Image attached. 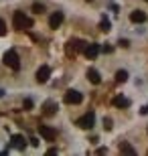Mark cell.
<instances>
[{"label": "cell", "instance_id": "cell-1", "mask_svg": "<svg viewBox=\"0 0 148 156\" xmlns=\"http://www.w3.org/2000/svg\"><path fill=\"white\" fill-rule=\"evenodd\" d=\"M2 63H4L6 67L14 69V71H18V69H20V59H18L16 51H12V49L4 53V57H2Z\"/></svg>", "mask_w": 148, "mask_h": 156}, {"label": "cell", "instance_id": "cell-2", "mask_svg": "<svg viewBox=\"0 0 148 156\" xmlns=\"http://www.w3.org/2000/svg\"><path fill=\"white\" fill-rule=\"evenodd\" d=\"M12 24H14V29L23 30V29H31V27H33V20H31L29 16H24V12H14Z\"/></svg>", "mask_w": 148, "mask_h": 156}, {"label": "cell", "instance_id": "cell-3", "mask_svg": "<svg viewBox=\"0 0 148 156\" xmlns=\"http://www.w3.org/2000/svg\"><path fill=\"white\" fill-rule=\"evenodd\" d=\"M63 101L69 105H77L83 101V93H79L77 89H67V93H65V98H63Z\"/></svg>", "mask_w": 148, "mask_h": 156}, {"label": "cell", "instance_id": "cell-4", "mask_svg": "<svg viewBox=\"0 0 148 156\" xmlns=\"http://www.w3.org/2000/svg\"><path fill=\"white\" fill-rule=\"evenodd\" d=\"M93 124H96V114H93V112H87L83 118H79V120H77V126L83 128V130L93 128Z\"/></svg>", "mask_w": 148, "mask_h": 156}, {"label": "cell", "instance_id": "cell-5", "mask_svg": "<svg viewBox=\"0 0 148 156\" xmlns=\"http://www.w3.org/2000/svg\"><path fill=\"white\" fill-rule=\"evenodd\" d=\"M49 77H51V67L49 65H41L39 71H37V81L39 83H47Z\"/></svg>", "mask_w": 148, "mask_h": 156}, {"label": "cell", "instance_id": "cell-6", "mask_svg": "<svg viewBox=\"0 0 148 156\" xmlns=\"http://www.w3.org/2000/svg\"><path fill=\"white\" fill-rule=\"evenodd\" d=\"M10 146L16 148V150H24V148H27V140H24L23 134H14L10 138Z\"/></svg>", "mask_w": 148, "mask_h": 156}, {"label": "cell", "instance_id": "cell-7", "mask_svg": "<svg viewBox=\"0 0 148 156\" xmlns=\"http://www.w3.org/2000/svg\"><path fill=\"white\" fill-rule=\"evenodd\" d=\"M39 134L47 140V142H53V140H55V136H57V134H55V130H53V128H49V126H39Z\"/></svg>", "mask_w": 148, "mask_h": 156}, {"label": "cell", "instance_id": "cell-8", "mask_svg": "<svg viewBox=\"0 0 148 156\" xmlns=\"http://www.w3.org/2000/svg\"><path fill=\"white\" fill-rule=\"evenodd\" d=\"M83 55H85L87 59H96L97 55H99V45H96V43L85 45V49H83Z\"/></svg>", "mask_w": 148, "mask_h": 156}, {"label": "cell", "instance_id": "cell-9", "mask_svg": "<svg viewBox=\"0 0 148 156\" xmlns=\"http://www.w3.org/2000/svg\"><path fill=\"white\" fill-rule=\"evenodd\" d=\"M63 12H53L51 14V18H49V27H51V29H59V27H61V23H63Z\"/></svg>", "mask_w": 148, "mask_h": 156}, {"label": "cell", "instance_id": "cell-10", "mask_svg": "<svg viewBox=\"0 0 148 156\" xmlns=\"http://www.w3.org/2000/svg\"><path fill=\"white\" fill-rule=\"evenodd\" d=\"M146 12H142V10H134V12H130V20L132 23H136V24H142V23H146Z\"/></svg>", "mask_w": 148, "mask_h": 156}, {"label": "cell", "instance_id": "cell-11", "mask_svg": "<svg viewBox=\"0 0 148 156\" xmlns=\"http://www.w3.org/2000/svg\"><path fill=\"white\" fill-rule=\"evenodd\" d=\"M87 79H89L93 85H97V83L102 81V77H99V71H97V69H87Z\"/></svg>", "mask_w": 148, "mask_h": 156}, {"label": "cell", "instance_id": "cell-12", "mask_svg": "<svg viewBox=\"0 0 148 156\" xmlns=\"http://www.w3.org/2000/svg\"><path fill=\"white\" fill-rule=\"evenodd\" d=\"M120 152H122V154H136L134 146H130L128 142H120Z\"/></svg>", "mask_w": 148, "mask_h": 156}, {"label": "cell", "instance_id": "cell-13", "mask_svg": "<svg viewBox=\"0 0 148 156\" xmlns=\"http://www.w3.org/2000/svg\"><path fill=\"white\" fill-rule=\"evenodd\" d=\"M43 110H45L47 116H53V114L57 112V104H55V101H47V104L43 105Z\"/></svg>", "mask_w": 148, "mask_h": 156}, {"label": "cell", "instance_id": "cell-14", "mask_svg": "<svg viewBox=\"0 0 148 156\" xmlns=\"http://www.w3.org/2000/svg\"><path fill=\"white\" fill-rule=\"evenodd\" d=\"M114 105H116V108H128V105H130V99L118 95V98H114Z\"/></svg>", "mask_w": 148, "mask_h": 156}, {"label": "cell", "instance_id": "cell-15", "mask_svg": "<svg viewBox=\"0 0 148 156\" xmlns=\"http://www.w3.org/2000/svg\"><path fill=\"white\" fill-rule=\"evenodd\" d=\"M116 81H118V83H124V81H128V71L120 69L118 73H116Z\"/></svg>", "mask_w": 148, "mask_h": 156}, {"label": "cell", "instance_id": "cell-16", "mask_svg": "<svg viewBox=\"0 0 148 156\" xmlns=\"http://www.w3.org/2000/svg\"><path fill=\"white\" fill-rule=\"evenodd\" d=\"M69 45H71L73 51H83V49H85V43H81V41H71Z\"/></svg>", "mask_w": 148, "mask_h": 156}, {"label": "cell", "instance_id": "cell-17", "mask_svg": "<svg viewBox=\"0 0 148 156\" xmlns=\"http://www.w3.org/2000/svg\"><path fill=\"white\" fill-rule=\"evenodd\" d=\"M110 29H112V24H110V20H108V18L103 16V18H102V30H103V33H108Z\"/></svg>", "mask_w": 148, "mask_h": 156}, {"label": "cell", "instance_id": "cell-18", "mask_svg": "<svg viewBox=\"0 0 148 156\" xmlns=\"http://www.w3.org/2000/svg\"><path fill=\"white\" fill-rule=\"evenodd\" d=\"M6 35V23L0 18V37H4Z\"/></svg>", "mask_w": 148, "mask_h": 156}, {"label": "cell", "instance_id": "cell-19", "mask_svg": "<svg viewBox=\"0 0 148 156\" xmlns=\"http://www.w3.org/2000/svg\"><path fill=\"white\" fill-rule=\"evenodd\" d=\"M33 10H34V12H45V6L37 2V4H33Z\"/></svg>", "mask_w": 148, "mask_h": 156}, {"label": "cell", "instance_id": "cell-20", "mask_svg": "<svg viewBox=\"0 0 148 156\" xmlns=\"http://www.w3.org/2000/svg\"><path fill=\"white\" fill-rule=\"evenodd\" d=\"M103 128H106V130H112V120H110V118L103 120Z\"/></svg>", "mask_w": 148, "mask_h": 156}, {"label": "cell", "instance_id": "cell-21", "mask_svg": "<svg viewBox=\"0 0 148 156\" xmlns=\"http://www.w3.org/2000/svg\"><path fill=\"white\" fill-rule=\"evenodd\" d=\"M24 108L31 110V108H33V101H31V99H24Z\"/></svg>", "mask_w": 148, "mask_h": 156}, {"label": "cell", "instance_id": "cell-22", "mask_svg": "<svg viewBox=\"0 0 148 156\" xmlns=\"http://www.w3.org/2000/svg\"><path fill=\"white\" fill-rule=\"evenodd\" d=\"M29 142H31V144H33V146H39V138H31Z\"/></svg>", "mask_w": 148, "mask_h": 156}, {"label": "cell", "instance_id": "cell-23", "mask_svg": "<svg viewBox=\"0 0 148 156\" xmlns=\"http://www.w3.org/2000/svg\"><path fill=\"white\" fill-rule=\"evenodd\" d=\"M140 114H144V116H146V114H148V105H144L142 110H140Z\"/></svg>", "mask_w": 148, "mask_h": 156}, {"label": "cell", "instance_id": "cell-24", "mask_svg": "<svg viewBox=\"0 0 148 156\" xmlns=\"http://www.w3.org/2000/svg\"><path fill=\"white\" fill-rule=\"evenodd\" d=\"M2 95H4V91H2V89H0V98H2Z\"/></svg>", "mask_w": 148, "mask_h": 156}, {"label": "cell", "instance_id": "cell-25", "mask_svg": "<svg viewBox=\"0 0 148 156\" xmlns=\"http://www.w3.org/2000/svg\"><path fill=\"white\" fill-rule=\"evenodd\" d=\"M87 2H91V0H87Z\"/></svg>", "mask_w": 148, "mask_h": 156}, {"label": "cell", "instance_id": "cell-26", "mask_svg": "<svg viewBox=\"0 0 148 156\" xmlns=\"http://www.w3.org/2000/svg\"><path fill=\"white\" fill-rule=\"evenodd\" d=\"M146 2H148V0H146Z\"/></svg>", "mask_w": 148, "mask_h": 156}]
</instances>
